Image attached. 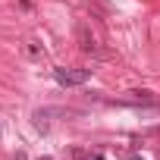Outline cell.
Wrapping results in <instances>:
<instances>
[{
    "label": "cell",
    "instance_id": "6",
    "mask_svg": "<svg viewBox=\"0 0 160 160\" xmlns=\"http://www.w3.org/2000/svg\"><path fill=\"white\" fill-rule=\"evenodd\" d=\"M13 160H28V154H25V151H16V154H13Z\"/></svg>",
    "mask_w": 160,
    "mask_h": 160
},
{
    "label": "cell",
    "instance_id": "2",
    "mask_svg": "<svg viewBox=\"0 0 160 160\" xmlns=\"http://www.w3.org/2000/svg\"><path fill=\"white\" fill-rule=\"evenodd\" d=\"M60 113H63V110H50V107H44V110H35V113H32V126H35V129L44 135V132L50 129V116H60Z\"/></svg>",
    "mask_w": 160,
    "mask_h": 160
},
{
    "label": "cell",
    "instance_id": "5",
    "mask_svg": "<svg viewBox=\"0 0 160 160\" xmlns=\"http://www.w3.org/2000/svg\"><path fill=\"white\" fill-rule=\"evenodd\" d=\"M25 53H28L32 60H41V57H44V44H41L38 38H28V41H25Z\"/></svg>",
    "mask_w": 160,
    "mask_h": 160
},
{
    "label": "cell",
    "instance_id": "7",
    "mask_svg": "<svg viewBox=\"0 0 160 160\" xmlns=\"http://www.w3.org/2000/svg\"><path fill=\"white\" fill-rule=\"evenodd\" d=\"M129 160H144V157H138V154H132V157H129Z\"/></svg>",
    "mask_w": 160,
    "mask_h": 160
},
{
    "label": "cell",
    "instance_id": "3",
    "mask_svg": "<svg viewBox=\"0 0 160 160\" xmlns=\"http://www.w3.org/2000/svg\"><path fill=\"white\" fill-rule=\"evenodd\" d=\"M78 47H82L85 53H98V41H94V35L88 32L85 22H78Z\"/></svg>",
    "mask_w": 160,
    "mask_h": 160
},
{
    "label": "cell",
    "instance_id": "1",
    "mask_svg": "<svg viewBox=\"0 0 160 160\" xmlns=\"http://www.w3.org/2000/svg\"><path fill=\"white\" fill-rule=\"evenodd\" d=\"M53 78H57V85H63V88H75V85H85L91 78V69H63V66H53Z\"/></svg>",
    "mask_w": 160,
    "mask_h": 160
},
{
    "label": "cell",
    "instance_id": "8",
    "mask_svg": "<svg viewBox=\"0 0 160 160\" xmlns=\"http://www.w3.org/2000/svg\"><path fill=\"white\" fill-rule=\"evenodd\" d=\"M0 138H3V126H0Z\"/></svg>",
    "mask_w": 160,
    "mask_h": 160
},
{
    "label": "cell",
    "instance_id": "4",
    "mask_svg": "<svg viewBox=\"0 0 160 160\" xmlns=\"http://www.w3.org/2000/svg\"><path fill=\"white\" fill-rule=\"evenodd\" d=\"M66 157H69V160H94V151L85 148V144H72V148L66 151Z\"/></svg>",
    "mask_w": 160,
    "mask_h": 160
}]
</instances>
